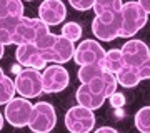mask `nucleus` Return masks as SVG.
<instances>
[{"instance_id": "f257e3e1", "label": "nucleus", "mask_w": 150, "mask_h": 133, "mask_svg": "<svg viewBox=\"0 0 150 133\" xmlns=\"http://www.w3.org/2000/svg\"><path fill=\"white\" fill-rule=\"evenodd\" d=\"M122 28H120V38H130L135 33L142 30L147 23V12L139 5L137 0L132 2H125L122 5Z\"/></svg>"}, {"instance_id": "f03ea898", "label": "nucleus", "mask_w": 150, "mask_h": 133, "mask_svg": "<svg viewBox=\"0 0 150 133\" xmlns=\"http://www.w3.org/2000/svg\"><path fill=\"white\" fill-rule=\"evenodd\" d=\"M122 28V13L120 12H107L102 15H95L92 22V32L97 40L112 42L120 37Z\"/></svg>"}, {"instance_id": "7ed1b4c3", "label": "nucleus", "mask_w": 150, "mask_h": 133, "mask_svg": "<svg viewBox=\"0 0 150 133\" xmlns=\"http://www.w3.org/2000/svg\"><path fill=\"white\" fill-rule=\"evenodd\" d=\"M48 33V27L40 18H28L20 17V22L13 32V43L15 45H25V43H37L40 37Z\"/></svg>"}, {"instance_id": "20e7f679", "label": "nucleus", "mask_w": 150, "mask_h": 133, "mask_svg": "<svg viewBox=\"0 0 150 133\" xmlns=\"http://www.w3.org/2000/svg\"><path fill=\"white\" fill-rule=\"evenodd\" d=\"M95 122L93 110L82 105L72 106L65 113V127L70 133H90L95 127Z\"/></svg>"}, {"instance_id": "39448f33", "label": "nucleus", "mask_w": 150, "mask_h": 133, "mask_svg": "<svg viewBox=\"0 0 150 133\" xmlns=\"http://www.w3.org/2000/svg\"><path fill=\"white\" fill-rule=\"evenodd\" d=\"M15 91L23 98H35L43 93L42 73L33 68H23L13 80Z\"/></svg>"}, {"instance_id": "423d86ee", "label": "nucleus", "mask_w": 150, "mask_h": 133, "mask_svg": "<svg viewBox=\"0 0 150 133\" xmlns=\"http://www.w3.org/2000/svg\"><path fill=\"white\" fill-rule=\"evenodd\" d=\"M57 125V113L48 101H38L33 105L32 118L28 122V128L33 133H50Z\"/></svg>"}, {"instance_id": "0eeeda50", "label": "nucleus", "mask_w": 150, "mask_h": 133, "mask_svg": "<svg viewBox=\"0 0 150 133\" xmlns=\"http://www.w3.org/2000/svg\"><path fill=\"white\" fill-rule=\"evenodd\" d=\"M33 105L28 101V98H12L5 105V120L15 128L28 127V122L32 118Z\"/></svg>"}, {"instance_id": "6e6552de", "label": "nucleus", "mask_w": 150, "mask_h": 133, "mask_svg": "<svg viewBox=\"0 0 150 133\" xmlns=\"http://www.w3.org/2000/svg\"><path fill=\"white\" fill-rule=\"evenodd\" d=\"M70 83V75L62 65H50L45 67L42 73L43 93H59L64 91Z\"/></svg>"}, {"instance_id": "1a4fd4ad", "label": "nucleus", "mask_w": 150, "mask_h": 133, "mask_svg": "<svg viewBox=\"0 0 150 133\" xmlns=\"http://www.w3.org/2000/svg\"><path fill=\"white\" fill-rule=\"evenodd\" d=\"M103 57H105V50L100 43L90 38V40H83L80 45L75 48L74 52V60L77 65H93V63H102Z\"/></svg>"}, {"instance_id": "9d476101", "label": "nucleus", "mask_w": 150, "mask_h": 133, "mask_svg": "<svg viewBox=\"0 0 150 133\" xmlns=\"http://www.w3.org/2000/svg\"><path fill=\"white\" fill-rule=\"evenodd\" d=\"M74 52H75L74 42H70L65 37L59 35L57 37V42L52 47L48 48V50H45V52H40V53H42L43 60L47 63L62 65V63H67L70 58H74Z\"/></svg>"}, {"instance_id": "9b49d317", "label": "nucleus", "mask_w": 150, "mask_h": 133, "mask_svg": "<svg viewBox=\"0 0 150 133\" xmlns=\"http://www.w3.org/2000/svg\"><path fill=\"white\" fill-rule=\"evenodd\" d=\"M67 17V7L62 0H42L38 7V18L47 27L60 25Z\"/></svg>"}, {"instance_id": "f8f14e48", "label": "nucleus", "mask_w": 150, "mask_h": 133, "mask_svg": "<svg viewBox=\"0 0 150 133\" xmlns=\"http://www.w3.org/2000/svg\"><path fill=\"white\" fill-rule=\"evenodd\" d=\"M15 58L17 62L25 67V68H33V70H40L47 67V62L43 60L40 50L37 48L35 43H25V45H18L15 52Z\"/></svg>"}, {"instance_id": "ddd939ff", "label": "nucleus", "mask_w": 150, "mask_h": 133, "mask_svg": "<svg viewBox=\"0 0 150 133\" xmlns=\"http://www.w3.org/2000/svg\"><path fill=\"white\" fill-rule=\"evenodd\" d=\"M123 57V62L125 65H130V67H139L142 62L149 58L150 55V48L149 45L142 40H129V42L123 43V47L120 48Z\"/></svg>"}, {"instance_id": "4468645a", "label": "nucleus", "mask_w": 150, "mask_h": 133, "mask_svg": "<svg viewBox=\"0 0 150 133\" xmlns=\"http://www.w3.org/2000/svg\"><path fill=\"white\" fill-rule=\"evenodd\" d=\"M75 98L79 101V105L90 108V110H97V108L103 106V103H105V98L100 96L97 91H93V88L87 83H82L79 87V90L75 91Z\"/></svg>"}, {"instance_id": "2eb2a0df", "label": "nucleus", "mask_w": 150, "mask_h": 133, "mask_svg": "<svg viewBox=\"0 0 150 133\" xmlns=\"http://www.w3.org/2000/svg\"><path fill=\"white\" fill-rule=\"evenodd\" d=\"M117 83L122 85L123 88H134L142 82L139 75V68L137 67H130V65H123L122 68L115 73Z\"/></svg>"}, {"instance_id": "dca6fc26", "label": "nucleus", "mask_w": 150, "mask_h": 133, "mask_svg": "<svg viewBox=\"0 0 150 133\" xmlns=\"http://www.w3.org/2000/svg\"><path fill=\"white\" fill-rule=\"evenodd\" d=\"M100 65H102L103 72H108V73H113V75L117 73L118 70L125 65L120 48H112V50L105 52V57H103Z\"/></svg>"}, {"instance_id": "f3484780", "label": "nucleus", "mask_w": 150, "mask_h": 133, "mask_svg": "<svg viewBox=\"0 0 150 133\" xmlns=\"http://www.w3.org/2000/svg\"><path fill=\"white\" fill-rule=\"evenodd\" d=\"M20 22V17H5L0 18V43L7 47L13 43V32H15L17 25Z\"/></svg>"}, {"instance_id": "a211bd4d", "label": "nucleus", "mask_w": 150, "mask_h": 133, "mask_svg": "<svg viewBox=\"0 0 150 133\" xmlns=\"http://www.w3.org/2000/svg\"><path fill=\"white\" fill-rule=\"evenodd\" d=\"M5 17H23L22 0H0V18Z\"/></svg>"}, {"instance_id": "6ab92c4d", "label": "nucleus", "mask_w": 150, "mask_h": 133, "mask_svg": "<svg viewBox=\"0 0 150 133\" xmlns=\"http://www.w3.org/2000/svg\"><path fill=\"white\" fill-rule=\"evenodd\" d=\"M15 83H13V80L8 78V77H4V78H0V105H7L8 101L13 98L15 95Z\"/></svg>"}, {"instance_id": "aec40b11", "label": "nucleus", "mask_w": 150, "mask_h": 133, "mask_svg": "<svg viewBox=\"0 0 150 133\" xmlns=\"http://www.w3.org/2000/svg\"><path fill=\"white\" fill-rule=\"evenodd\" d=\"M102 73H103V68H102L100 63L83 65V67H80V70H79V80H80V83H88V82H92L93 78L100 77Z\"/></svg>"}, {"instance_id": "412c9836", "label": "nucleus", "mask_w": 150, "mask_h": 133, "mask_svg": "<svg viewBox=\"0 0 150 133\" xmlns=\"http://www.w3.org/2000/svg\"><path fill=\"white\" fill-rule=\"evenodd\" d=\"M123 2L122 0H95L93 4V12L95 15H102L107 12H120Z\"/></svg>"}, {"instance_id": "4be33fe9", "label": "nucleus", "mask_w": 150, "mask_h": 133, "mask_svg": "<svg viewBox=\"0 0 150 133\" xmlns=\"http://www.w3.org/2000/svg\"><path fill=\"white\" fill-rule=\"evenodd\" d=\"M134 122L140 133H150V106H142L135 113Z\"/></svg>"}, {"instance_id": "5701e85b", "label": "nucleus", "mask_w": 150, "mask_h": 133, "mask_svg": "<svg viewBox=\"0 0 150 133\" xmlns=\"http://www.w3.org/2000/svg\"><path fill=\"white\" fill-rule=\"evenodd\" d=\"M62 37H65L70 42H77L82 37V27L77 22H67L62 27Z\"/></svg>"}, {"instance_id": "b1692460", "label": "nucleus", "mask_w": 150, "mask_h": 133, "mask_svg": "<svg viewBox=\"0 0 150 133\" xmlns=\"http://www.w3.org/2000/svg\"><path fill=\"white\" fill-rule=\"evenodd\" d=\"M69 4L74 7L75 10L85 12V10H90V8H93L95 0H69Z\"/></svg>"}, {"instance_id": "393cba45", "label": "nucleus", "mask_w": 150, "mask_h": 133, "mask_svg": "<svg viewBox=\"0 0 150 133\" xmlns=\"http://www.w3.org/2000/svg\"><path fill=\"white\" fill-rule=\"evenodd\" d=\"M137 68H139L140 80H149L150 78V55H149V58L145 60V62H142Z\"/></svg>"}, {"instance_id": "a878e982", "label": "nucleus", "mask_w": 150, "mask_h": 133, "mask_svg": "<svg viewBox=\"0 0 150 133\" xmlns=\"http://www.w3.org/2000/svg\"><path fill=\"white\" fill-rule=\"evenodd\" d=\"M108 101H110V106H113V108H120V106L125 105V96H123V93L115 91V93H112V95L108 96Z\"/></svg>"}, {"instance_id": "bb28decb", "label": "nucleus", "mask_w": 150, "mask_h": 133, "mask_svg": "<svg viewBox=\"0 0 150 133\" xmlns=\"http://www.w3.org/2000/svg\"><path fill=\"white\" fill-rule=\"evenodd\" d=\"M93 133H118V132L112 127H100V128H97Z\"/></svg>"}, {"instance_id": "cd10ccee", "label": "nucleus", "mask_w": 150, "mask_h": 133, "mask_svg": "<svg viewBox=\"0 0 150 133\" xmlns=\"http://www.w3.org/2000/svg\"><path fill=\"white\" fill-rule=\"evenodd\" d=\"M139 2V5L147 12V15H150V0H137Z\"/></svg>"}, {"instance_id": "c85d7f7f", "label": "nucleus", "mask_w": 150, "mask_h": 133, "mask_svg": "<svg viewBox=\"0 0 150 133\" xmlns=\"http://www.w3.org/2000/svg\"><path fill=\"white\" fill-rule=\"evenodd\" d=\"M12 72H15L17 75L20 73V72H22V68H20V63H18V65H13V67H12Z\"/></svg>"}, {"instance_id": "c756f323", "label": "nucleus", "mask_w": 150, "mask_h": 133, "mask_svg": "<svg viewBox=\"0 0 150 133\" xmlns=\"http://www.w3.org/2000/svg\"><path fill=\"white\" fill-rule=\"evenodd\" d=\"M4 122H5V120H4V115H2V113H0V130H2V128H4Z\"/></svg>"}, {"instance_id": "7c9ffc66", "label": "nucleus", "mask_w": 150, "mask_h": 133, "mask_svg": "<svg viewBox=\"0 0 150 133\" xmlns=\"http://www.w3.org/2000/svg\"><path fill=\"white\" fill-rule=\"evenodd\" d=\"M4 48H5V47H4V45H2V43H0V58H2V57H4Z\"/></svg>"}, {"instance_id": "2f4dec72", "label": "nucleus", "mask_w": 150, "mask_h": 133, "mask_svg": "<svg viewBox=\"0 0 150 133\" xmlns=\"http://www.w3.org/2000/svg\"><path fill=\"white\" fill-rule=\"evenodd\" d=\"M27 2H32V0H27Z\"/></svg>"}]
</instances>
